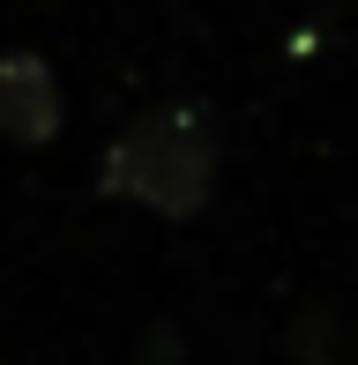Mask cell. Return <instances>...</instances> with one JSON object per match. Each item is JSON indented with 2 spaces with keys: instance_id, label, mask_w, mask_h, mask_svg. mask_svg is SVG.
<instances>
[{
  "instance_id": "2",
  "label": "cell",
  "mask_w": 358,
  "mask_h": 365,
  "mask_svg": "<svg viewBox=\"0 0 358 365\" xmlns=\"http://www.w3.org/2000/svg\"><path fill=\"white\" fill-rule=\"evenodd\" d=\"M68 127V105H60V82L38 53H0V135L15 149H45Z\"/></svg>"
},
{
  "instance_id": "1",
  "label": "cell",
  "mask_w": 358,
  "mask_h": 365,
  "mask_svg": "<svg viewBox=\"0 0 358 365\" xmlns=\"http://www.w3.org/2000/svg\"><path fill=\"white\" fill-rule=\"evenodd\" d=\"M97 194L112 202H142L150 217H202L217 194V135L194 105H157L112 135L105 164H97Z\"/></svg>"
}]
</instances>
